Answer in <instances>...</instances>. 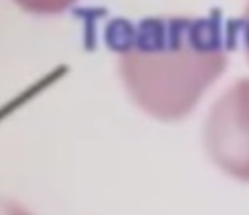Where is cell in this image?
Returning a JSON list of instances; mask_svg holds the SVG:
<instances>
[{
  "instance_id": "obj_1",
  "label": "cell",
  "mask_w": 249,
  "mask_h": 215,
  "mask_svg": "<svg viewBox=\"0 0 249 215\" xmlns=\"http://www.w3.org/2000/svg\"><path fill=\"white\" fill-rule=\"evenodd\" d=\"M107 39L119 53V72L132 100L161 121H177L194 110L226 70L232 46L217 12L115 22Z\"/></svg>"
},
{
  "instance_id": "obj_2",
  "label": "cell",
  "mask_w": 249,
  "mask_h": 215,
  "mask_svg": "<svg viewBox=\"0 0 249 215\" xmlns=\"http://www.w3.org/2000/svg\"><path fill=\"white\" fill-rule=\"evenodd\" d=\"M203 143L220 170L249 181V78L231 85L213 104L203 127Z\"/></svg>"
},
{
  "instance_id": "obj_3",
  "label": "cell",
  "mask_w": 249,
  "mask_h": 215,
  "mask_svg": "<svg viewBox=\"0 0 249 215\" xmlns=\"http://www.w3.org/2000/svg\"><path fill=\"white\" fill-rule=\"evenodd\" d=\"M227 31H229L231 44H239L244 49V56L249 63V5L239 19L227 26Z\"/></svg>"
},
{
  "instance_id": "obj_4",
  "label": "cell",
  "mask_w": 249,
  "mask_h": 215,
  "mask_svg": "<svg viewBox=\"0 0 249 215\" xmlns=\"http://www.w3.org/2000/svg\"><path fill=\"white\" fill-rule=\"evenodd\" d=\"M0 215H29V214L24 209H20L19 205H16V203L0 198Z\"/></svg>"
}]
</instances>
